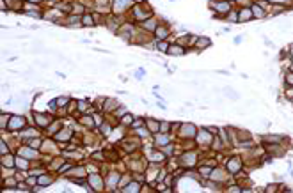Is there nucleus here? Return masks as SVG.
I'll return each mask as SVG.
<instances>
[{"label":"nucleus","instance_id":"obj_1","mask_svg":"<svg viewBox=\"0 0 293 193\" xmlns=\"http://www.w3.org/2000/svg\"><path fill=\"white\" fill-rule=\"evenodd\" d=\"M227 168H229V172H238L240 170V160H231Z\"/></svg>","mask_w":293,"mask_h":193},{"label":"nucleus","instance_id":"obj_2","mask_svg":"<svg viewBox=\"0 0 293 193\" xmlns=\"http://www.w3.org/2000/svg\"><path fill=\"white\" fill-rule=\"evenodd\" d=\"M263 140H267L270 143H279L281 142V136H277V135H267V136H263Z\"/></svg>","mask_w":293,"mask_h":193},{"label":"nucleus","instance_id":"obj_3","mask_svg":"<svg viewBox=\"0 0 293 193\" xmlns=\"http://www.w3.org/2000/svg\"><path fill=\"white\" fill-rule=\"evenodd\" d=\"M251 18V9H243L242 11V16H238V20L240 21H243V20H249Z\"/></svg>","mask_w":293,"mask_h":193},{"label":"nucleus","instance_id":"obj_4","mask_svg":"<svg viewBox=\"0 0 293 193\" xmlns=\"http://www.w3.org/2000/svg\"><path fill=\"white\" fill-rule=\"evenodd\" d=\"M210 44V39H206V37H201V39H199V43H197V46H199V48H202V46H208Z\"/></svg>","mask_w":293,"mask_h":193},{"label":"nucleus","instance_id":"obj_5","mask_svg":"<svg viewBox=\"0 0 293 193\" xmlns=\"http://www.w3.org/2000/svg\"><path fill=\"white\" fill-rule=\"evenodd\" d=\"M217 9L218 11H227V9H229V4H227V2H222V4L217 6Z\"/></svg>","mask_w":293,"mask_h":193},{"label":"nucleus","instance_id":"obj_6","mask_svg":"<svg viewBox=\"0 0 293 193\" xmlns=\"http://www.w3.org/2000/svg\"><path fill=\"white\" fill-rule=\"evenodd\" d=\"M201 176H211V168H206V167H202L201 168Z\"/></svg>","mask_w":293,"mask_h":193},{"label":"nucleus","instance_id":"obj_7","mask_svg":"<svg viewBox=\"0 0 293 193\" xmlns=\"http://www.w3.org/2000/svg\"><path fill=\"white\" fill-rule=\"evenodd\" d=\"M158 143H160V145H165V143H169L167 136H160V138H158Z\"/></svg>","mask_w":293,"mask_h":193},{"label":"nucleus","instance_id":"obj_8","mask_svg":"<svg viewBox=\"0 0 293 193\" xmlns=\"http://www.w3.org/2000/svg\"><path fill=\"white\" fill-rule=\"evenodd\" d=\"M160 128H162V131H167V129H169V122H162Z\"/></svg>","mask_w":293,"mask_h":193},{"label":"nucleus","instance_id":"obj_9","mask_svg":"<svg viewBox=\"0 0 293 193\" xmlns=\"http://www.w3.org/2000/svg\"><path fill=\"white\" fill-rule=\"evenodd\" d=\"M286 82H288V84H293V73H290V75L286 76Z\"/></svg>","mask_w":293,"mask_h":193},{"label":"nucleus","instance_id":"obj_10","mask_svg":"<svg viewBox=\"0 0 293 193\" xmlns=\"http://www.w3.org/2000/svg\"><path fill=\"white\" fill-rule=\"evenodd\" d=\"M158 48H160L162 51H164V50H167V43H160V44H158Z\"/></svg>","mask_w":293,"mask_h":193},{"label":"nucleus","instance_id":"obj_11","mask_svg":"<svg viewBox=\"0 0 293 193\" xmlns=\"http://www.w3.org/2000/svg\"><path fill=\"white\" fill-rule=\"evenodd\" d=\"M172 53H183V50L181 48H172Z\"/></svg>","mask_w":293,"mask_h":193},{"label":"nucleus","instance_id":"obj_12","mask_svg":"<svg viewBox=\"0 0 293 193\" xmlns=\"http://www.w3.org/2000/svg\"><path fill=\"white\" fill-rule=\"evenodd\" d=\"M32 2H37V0H32Z\"/></svg>","mask_w":293,"mask_h":193},{"label":"nucleus","instance_id":"obj_13","mask_svg":"<svg viewBox=\"0 0 293 193\" xmlns=\"http://www.w3.org/2000/svg\"><path fill=\"white\" fill-rule=\"evenodd\" d=\"M291 71H293V66H291Z\"/></svg>","mask_w":293,"mask_h":193}]
</instances>
